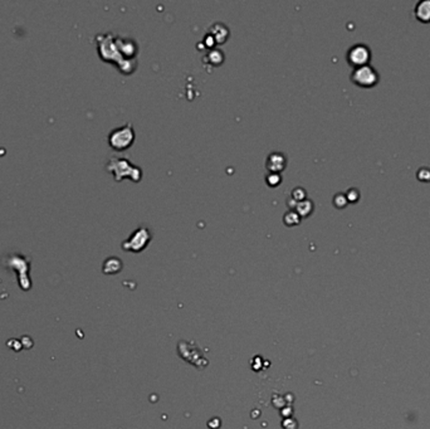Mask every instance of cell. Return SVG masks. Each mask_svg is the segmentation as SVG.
I'll use <instances>...</instances> for the list:
<instances>
[{
	"instance_id": "obj_6",
	"label": "cell",
	"mask_w": 430,
	"mask_h": 429,
	"mask_svg": "<svg viewBox=\"0 0 430 429\" xmlns=\"http://www.w3.org/2000/svg\"><path fill=\"white\" fill-rule=\"evenodd\" d=\"M347 62L350 66L354 68L363 67V66L369 64L371 60V50L368 46L365 44H355L347 50Z\"/></svg>"
},
{
	"instance_id": "obj_9",
	"label": "cell",
	"mask_w": 430,
	"mask_h": 429,
	"mask_svg": "<svg viewBox=\"0 0 430 429\" xmlns=\"http://www.w3.org/2000/svg\"><path fill=\"white\" fill-rule=\"evenodd\" d=\"M211 38L214 39L215 44H222V43L227 42L228 38H229V28H228L225 24L217 22V23L211 24V26L209 28L208 33Z\"/></svg>"
},
{
	"instance_id": "obj_10",
	"label": "cell",
	"mask_w": 430,
	"mask_h": 429,
	"mask_svg": "<svg viewBox=\"0 0 430 429\" xmlns=\"http://www.w3.org/2000/svg\"><path fill=\"white\" fill-rule=\"evenodd\" d=\"M415 18L422 23H430V0H422L415 6Z\"/></svg>"
},
{
	"instance_id": "obj_15",
	"label": "cell",
	"mask_w": 430,
	"mask_h": 429,
	"mask_svg": "<svg viewBox=\"0 0 430 429\" xmlns=\"http://www.w3.org/2000/svg\"><path fill=\"white\" fill-rule=\"evenodd\" d=\"M291 198L295 199L297 203H300V202L307 199V192H306V189H303L302 186H296L295 189L292 190V192H291Z\"/></svg>"
},
{
	"instance_id": "obj_1",
	"label": "cell",
	"mask_w": 430,
	"mask_h": 429,
	"mask_svg": "<svg viewBox=\"0 0 430 429\" xmlns=\"http://www.w3.org/2000/svg\"><path fill=\"white\" fill-rule=\"evenodd\" d=\"M97 50L98 54L104 62H111L117 66L121 73L131 74L137 67V60H123L116 44V36L112 33L98 34L96 36Z\"/></svg>"
},
{
	"instance_id": "obj_11",
	"label": "cell",
	"mask_w": 430,
	"mask_h": 429,
	"mask_svg": "<svg viewBox=\"0 0 430 429\" xmlns=\"http://www.w3.org/2000/svg\"><path fill=\"white\" fill-rule=\"evenodd\" d=\"M204 62L209 63V64L217 67L224 62V53L219 48H211L206 52L205 57H204Z\"/></svg>"
},
{
	"instance_id": "obj_20",
	"label": "cell",
	"mask_w": 430,
	"mask_h": 429,
	"mask_svg": "<svg viewBox=\"0 0 430 429\" xmlns=\"http://www.w3.org/2000/svg\"><path fill=\"white\" fill-rule=\"evenodd\" d=\"M287 206H288V208H290V209H293V210H295L296 206H297V202H296L295 199H292L290 196V198L287 199Z\"/></svg>"
},
{
	"instance_id": "obj_12",
	"label": "cell",
	"mask_w": 430,
	"mask_h": 429,
	"mask_svg": "<svg viewBox=\"0 0 430 429\" xmlns=\"http://www.w3.org/2000/svg\"><path fill=\"white\" fill-rule=\"evenodd\" d=\"M122 270V260L117 257L107 258L103 263V272L106 274H115Z\"/></svg>"
},
{
	"instance_id": "obj_19",
	"label": "cell",
	"mask_w": 430,
	"mask_h": 429,
	"mask_svg": "<svg viewBox=\"0 0 430 429\" xmlns=\"http://www.w3.org/2000/svg\"><path fill=\"white\" fill-rule=\"evenodd\" d=\"M418 179L425 182H430V169H427V168L419 169V172H418Z\"/></svg>"
},
{
	"instance_id": "obj_4",
	"label": "cell",
	"mask_w": 430,
	"mask_h": 429,
	"mask_svg": "<svg viewBox=\"0 0 430 429\" xmlns=\"http://www.w3.org/2000/svg\"><path fill=\"white\" fill-rule=\"evenodd\" d=\"M379 80H380V76H379L378 70L370 64L354 68L351 73V81L363 88L375 87L379 84Z\"/></svg>"
},
{
	"instance_id": "obj_3",
	"label": "cell",
	"mask_w": 430,
	"mask_h": 429,
	"mask_svg": "<svg viewBox=\"0 0 430 429\" xmlns=\"http://www.w3.org/2000/svg\"><path fill=\"white\" fill-rule=\"evenodd\" d=\"M108 145L116 151H123L130 148L135 141V130L131 122L116 128L108 134Z\"/></svg>"
},
{
	"instance_id": "obj_5",
	"label": "cell",
	"mask_w": 430,
	"mask_h": 429,
	"mask_svg": "<svg viewBox=\"0 0 430 429\" xmlns=\"http://www.w3.org/2000/svg\"><path fill=\"white\" fill-rule=\"evenodd\" d=\"M152 234L150 229L146 226H140L136 230H133L130 237L122 243V248L126 250H130V252L138 253L149 246Z\"/></svg>"
},
{
	"instance_id": "obj_8",
	"label": "cell",
	"mask_w": 430,
	"mask_h": 429,
	"mask_svg": "<svg viewBox=\"0 0 430 429\" xmlns=\"http://www.w3.org/2000/svg\"><path fill=\"white\" fill-rule=\"evenodd\" d=\"M287 166V156L281 151H272L266 159V168L268 172L281 174Z\"/></svg>"
},
{
	"instance_id": "obj_7",
	"label": "cell",
	"mask_w": 430,
	"mask_h": 429,
	"mask_svg": "<svg viewBox=\"0 0 430 429\" xmlns=\"http://www.w3.org/2000/svg\"><path fill=\"white\" fill-rule=\"evenodd\" d=\"M116 44L123 60H136L138 52V46L135 39L126 38V36H116Z\"/></svg>"
},
{
	"instance_id": "obj_16",
	"label": "cell",
	"mask_w": 430,
	"mask_h": 429,
	"mask_svg": "<svg viewBox=\"0 0 430 429\" xmlns=\"http://www.w3.org/2000/svg\"><path fill=\"white\" fill-rule=\"evenodd\" d=\"M282 182L281 174H277V172H267L266 175V182L269 186H278Z\"/></svg>"
},
{
	"instance_id": "obj_13",
	"label": "cell",
	"mask_w": 430,
	"mask_h": 429,
	"mask_svg": "<svg viewBox=\"0 0 430 429\" xmlns=\"http://www.w3.org/2000/svg\"><path fill=\"white\" fill-rule=\"evenodd\" d=\"M313 209H315V204H313V202L311 200V199L307 198L305 199V200L297 203L295 210L300 214L301 218H307V216H310L311 214L313 213Z\"/></svg>"
},
{
	"instance_id": "obj_14",
	"label": "cell",
	"mask_w": 430,
	"mask_h": 429,
	"mask_svg": "<svg viewBox=\"0 0 430 429\" xmlns=\"http://www.w3.org/2000/svg\"><path fill=\"white\" fill-rule=\"evenodd\" d=\"M283 222L287 226H298L301 223V216L293 209H290L288 212H286V214L283 216Z\"/></svg>"
},
{
	"instance_id": "obj_17",
	"label": "cell",
	"mask_w": 430,
	"mask_h": 429,
	"mask_svg": "<svg viewBox=\"0 0 430 429\" xmlns=\"http://www.w3.org/2000/svg\"><path fill=\"white\" fill-rule=\"evenodd\" d=\"M347 203H349V202H347L346 195L342 194V192H339V194H336L334 196V206H336V208L344 209L345 206H347Z\"/></svg>"
},
{
	"instance_id": "obj_2",
	"label": "cell",
	"mask_w": 430,
	"mask_h": 429,
	"mask_svg": "<svg viewBox=\"0 0 430 429\" xmlns=\"http://www.w3.org/2000/svg\"><path fill=\"white\" fill-rule=\"evenodd\" d=\"M106 169L112 172L116 182H121L123 178H131L133 182H140L142 178V170L131 164L127 158H111Z\"/></svg>"
},
{
	"instance_id": "obj_18",
	"label": "cell",
	"mask_w": 430,
	"mask_h": 429,
	"mask_svg": "<svg viewBox=\"0 0 430 429\" xmlns=\"http://www.w3.org/2000/svg\"><path fill=\"white\" fill-rule=\"evenodd\" d=\"M345 195H346L347 202H349V203H356V202L360 199V192H359L357 189H355V188H351V189L347 190Z\"/></svg>"
}]
</instances>
